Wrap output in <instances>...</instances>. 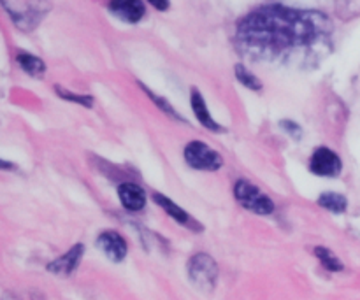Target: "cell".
Returning <instances> with one entry per match:
<instances>
[{
    "instance_id": "obj_15",
    "label": "cell",
    "mask_w": 360,
    "mask_h": 300,
    "mask_svg": "<svg viewBox=\"0 0 360 300\" xmlns=\"http://www.w3.org/2000/svg\"><path fill=\"white\" fill-rule=\"evenodd\" d=\"M315 255L319 256V260L323 263L326 269L333 270V273H340V270H343V263L340 262V259H338L330 249L323 248V246H319V248H315Z\"/></svg>"
},
{
    "instance_id": "obj_3",
    "label": "cell",
    "mask_w": 360,
    "mask_h": 300,
    "mask_svg": "<svg viewBox=\"0 0 360 300\" xmlns=\"http://www.w3.org/2000/svg\"><path fill=\"white\" fill-rule=\"evenodd\" d=\"M185 162L195 171H218L224 165L220 153L210 148L207 144L200 143V141H192L185 146L183 151Z\"/></svg>"
},
{
    "instance_id": "obj_12",
    "label": "cell",
    "mask_w": 360,
    "mask_h": 300,
    "mask_svg": "<svg viewBox=\"0 0 360 300\" xmlns=\"http://www.w3.org/2000/svg\"><path fill=\"white\" fill-rule=\"evenodd\" d=\"M153 200L158 204V206L162 207V209L165 211V213L169 214V216L174 218V220L178 221V223L190 227V223H192V218L188 216V213H186V211L183 209V207H179L178 204L172 202V200L169 199V197L162 195V193H153Z\"/></svg>"
},
{
    "instance_id": "obj_9",
    "label": "cell",
    "mask_w": 360,
    "mask_h": 300,
    "mask_svg": "<svg viewBox=\"0 0 360 300\" xmlns=\"http://www.w3.org/2000/svg\"><path fill=\"white\" fill-rule=\"evenodd\" d=\"M118 197L122 206L127 211H132V213L144 209L148 199L146 192L139 185H134V183H123V185H120Z\"/></svg>"
},
{
    "instance_id": "obj_5",
    "label": "cell",
    "mask_w": 360,
    "mask_h": 300,
    "mask_svg": "<svg viewBox=\"0 0 360 300\" xmlns=\"http://www.w3.org/2000/svg\"><path fill=\"white\" fill-rule=\"evenodd\" d=\"M4 9L9 11L11 18L14 23L21 28V30H34L37 27L39 21L44 18L46 9L49 6H42V4H2Z\"/></svg>"
},
{
    "instance_id": "obj_11",
    "label": "cell",
    "mask_w": 360,
    "mask_h": 300,
    "mask_svg": "<svg viewBox=\"0 0 360 300\" xmlns=\"http://www.w3.org/2000/svg\"><path fill=\"white\" fill-rule=\"evenodd\" d=\"M192 109L195 118L199 119L207 130H213V132H224V129H221V126L211 118V112L207 111L206 100H204V97L200 95V91L197 90H192Z\"/></svg>"
},
{
    "instance_id": "obj_14",
    "label": "cell",
    "mask_w": 360,
    "mask_h": 300,
    "mask_svg": "<svg viewBox=\"0 0 360 300\" xmlns=\"http://www.w3.org/2000/svg\"><path fill=\"white\" fill-rule=\"evenodd\" d=\"M16 60H18V63H20L21 69H23L27 74H30V76H34V77L44 76L46 63L42 62L41 58H37V56H35V55H28V53H20V55L16 56Z\"/></svg>"
},
{
    "instance_id": "obj_16",
    "label": "cell",
    "mask_w": 360,
    "mask_h": 300,
    "mask_svg": "<svg viewBox=\"0 0 360 300\" xmlns=\"http://www.w3.org/2000/svg\"><path fill=\"white\" fill-rule=\"evenodd\" d=\"M236 77H238V81L243 86L250 88V90H260L262 88V81L257 76H253L245 65H236Z\"/></svg>"
},
{
    "instance_id": "obj_17",
    "label": "cell",
    "mask_w": 360,
    "mask_h": 300,
    "mask_svg": "<svg viewBox=\"0 0 360 300\" xmlns=\"http://www.w3.org/2000/svg\"><path fill=\"white\" fill-rule=\"evenodd\" d=\"M55 91L67 102H76V104L86 105V107H91V105H94V97H90V95H76L72 93V91L63 90L62 86H55Z\"/></svg>"
},
{
    "instance_id": "obj_18",
    "label": "cell",
    "mask_w": 360,
    "mask_h": 300,
    "mask_svg": "<svg viewBox=\"0 0 360 300\" xmlns=\"http://www.w3.org/2000/svg\"><path fill=\"white\" fill-rule=\"evenodd\" d=\"M143 88H144V86H143ZM144 91H146V93H148V95H150V97H151V100H153V102H157V104H158V105H160V107H162V109H164V111H165V112H167V115H171V116H172V118H176V119H181V122H185V119H183V118H181V116H179V115H178V112H176V111H174V109H172V107H171V105H169V104H167V102H165V100H164V98H162V97H158V95H155V93H151V91H150V90H148V88H144Z\"/></svg>"
},
{
    "instance_id": "obj_6",
    "label": "cell",
    "mask_w": 360,
    "mask_h": 300,
    "mask_svg": "<svg viewBox=\"0 0 360 300\" xmlns=\"http://www.w3.org/2000/svg\"><path fill=\"white\" fill-rule=\"evenodd\" d=\"M309 171L316 176H323V178H336L343 171V162H341L340 155L330 148H319L311 155Z\"/></svg>"
},
{
    "instance_id": "obj_1",
    "label": "cell",
    "mask_w": 360,
    "mask_h": 300,
    "mask_svg": "<svg viewBox=\"0 0 360 300\" xmlns=\"http://www.w3.org/2000/svg\"><path fill=\"white\" fill-rule=\"evenodd\" d=\"M323 28L322 16L283 6H266L248 14L238 27L239 44L255 55H271L309 44Z\"/></svg>"
},
{
    "instance_id": "obj_13",
    "label": "cell",
    "mask_w": 360,
    "mask_h": 300,
    "mask_svg": "<svg viewBox=\"0 0 360 300\" xmlns=\"http://www.w3.org/2000/svg\"><path fill=\"white\" fill-rule=\"evenodd\" d=\"M319 206H322L323 209L330 211V213H345L347 211V206H348V200L347 197L341 195V193H336V192H327V193H322L319 199Z\"/></svg>"
},
{
    "instance_id": "obj_19",
    "label": "cell",
    "mask_w": 360,
    "mask_h": 300,
    "mask_svg": "<svg viewBox=\"0 0 360 300\" xmlns=\"http://www.w3.org/2000/svg\"><path fill=\"white\" fill-rule=\"evenodd\" d=\"M2 300H18V297H14V295L6 294V295H4V299H2Z\"/></svg>"
},
{
    "instance_id": "obj_7",
    "label": "cell",
    "mask_w": 360,
    "mask_h": 300,
    "mask_svg": "<svg viewBox=\"0 0 360 300\" xmlns=\"http://www.w3.org/2000/svg\"><path fill=\"white\" fill-rule=\"evenodd\" d=\"M97 246L101 252L112 262H122L127 256V242L118 232L105 230L97 237Z\"/></svg>"
},
{
    "instance_id": "obj_10",
    "label": "cell",
    "mask_w": 360,
    "mask_h": 300,
    "mask_svg": "<svg viewBox=\"0 0 360 300\" xmlns=\"http://www.w3.org/2000/svg\"><path fill=\"white\" fill-rule=\"evenodd\" d=\"M109 11L116 18L127 21V23H137L146 14V6L143 2H139V0H132V2H115L109 4Z\"/></svg>"
},
{
    "instance_id": "obj_8",
    "label": "cell",
    "mask_w": 360,
    "mask_h": 300,
    "mask_svg": "<svg viewBox=\"0 0 360 300\" xmlns=\"http://www.w3.org/2000/svg\"><path fill=\"white\" fill-rule=\"evenodd\" d=\"M83 253L84 246L76 244L74 248H70L65 255L53 260L51 263H48V270L53 274H58V276H70V274L77 269V266H79L81 259H83Z\"/></svg>"
},
{
    "instance_id": "obj_4",
    "label": "cell",
    "mask_w": 360,
    "mask_h": 300,
    "mask_svg": "<svg viewBox=\"0 0 360 300\" xmlns=\"http://www.w3.org/2000/svg\"><path fill=\"white\" fill-rule=\"evenodd\" d=\"M188 276L197 288L204 292H213L218 280V266L206 253H197L188 262Z\"/></svg>"
},
{
    "instance_id": "obj_2",
    "label": "cell",
    "mask_w": 360,
    "mask_h": 300,
    "mask_svg": "<svg viewBox=\"0 0 360 300\" xmlns=\"http://www.w3.org/2000/svg\"><path fill=\"white\" fill-rule=\"evenodd\" d=\"M234 195L236 200H238L245 209L252 211V213L262 214V216L273 214L274 202L271 200V197H267L262 190L257 188L255 185H252V183L246 181V179L236 181Z\"/></svg>"
}]
</instances>
